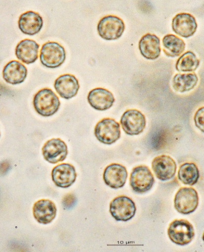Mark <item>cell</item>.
I'll list each match as a JSON object with an SVG mask.
<instances>
[{
	"label": "cell",
	"instance_id": "obj_1",
	"mask_svg": "<svg viewBox=\"0 0 204 252\" xmlns=\"http://www.w3.org/2000/svg\"><path fill=\"white\" fill-rule=\"evenodd\" d=\"M33 106L36 111L43 117L54 115L58 110L60 102L58 97L50 89L39 91L33 98Z\"/></svg>",
	"mask_w": 204,
	"mask_h": 252
},
{
	"label": "cell",
	"instance_id": "obj_2",
	"mask_svg": "<svg viewBox=\"0 0 204 252\" xmlns=\"http://www.w3.org/2000/svg\"><path fill=\"white\" fill-rule=\"evenodd\" d=\"M167 235L173 243L184 246L192 241L195 236V231L192 224L187 220L176 219L169 224Z\"/></svg>",
	"mask_w": 204,
	"mask_h": 252
},
{
	"label": "cell",
	"instance_id": "obj_3",
	"mask_svg": "<svg viewBox=\"0 0 204 252\" xmlns=\"http://www.w3.org/2000/svg\"><path fill=\"white\" fill-rule=\"evenodd\" d=\"M40 58L43 65L55 68L59 67L65 61L66 52L64 48L58 43L49 41L42 46Z\"/></svg>",
	"mask_w": 204,
	"mask_h": 252
},
{
	"label": "cell",
	"instance_id": "obj_4",
	"mask_svg": "<svg viewBox=\"0 0 204 252\" xmlns=\"http://www.w3.org/2000/svg\"><path fill=\"white\" fill-rule=\"evenodd\" d=\"M97 32L99 36L106 40H116L122 34L125 25L120 18L114 15L103 17L97 25Z\"/></svg>",
	"mask_w": 204,
	"mask_h": 252
},
{
	"label": "cell",
	"instance_id": "obj_5",
	"mask_svg": "<svg viewBox=\"0 0 204 252\" xmlns=\"http://www.w3.org/2000/svg\"><path fill=\"white\" fill-rule=\"evenodd\" d=\"M199 204V196L192 187H181L175 194L174 206L176 211L184 215L193 213Z\"/></svg>",
	"mask_w": 204,
	"mask_h": 252
},
{
	"label": "cell",
	"instance_id": "obj_6",
	"mask_svg": "<svg viewBox=\"0 0 204 252\" xmlns=\"http://www.w3.org/2000/svg\"><path fill=\"white\" fill-rule=\"evenodd\" d=\"M94 135L100 142L111 145L121 137L120 125L113 119L104 118L95 126Z\"/></svg>",
	"mask_w": 204,
	"mask_h": 252
},
{
	"label": "cell",
	"instance_id": "obj_7",
	"mask_svg": "<svg viewBox=\"0 0 204 252\" xmlns=\"http://www.w3.org/2000/svg\"><path fill=\"white\" fill-rule=\"evenodd\" d=\"M154 182V176L148 166L139 165L132 169L129 184L134 192L138 193L146 192L152 189Z\"/></svg>",
	"mask_w": 204,
	"mask_h": 252
},
{
	"label": "cell",
	"instance_id": "obj_8",
	"mask_svg": "<svg viewBox=\"0 0 204 252\" xmlns=\"http://www.w3.org/2000/svg\"><path fill=\"white\" fill-rule=\"evenodd\" d=\"M136 208L134 201L129 197L121 195L115 197L110 204V212L118 221H126L135 214Z\"/></svg>",
	"mask_w": 204,
	"mask_h": 252
},
{
	"label": "cell",
	"instance_id": "obj_9",
	"mask_svg": "<svg viewBox=\"0 0 204 252\" xmlns=\"http://www.w3.org/2000/svg\"><path fill=\"white\" fill-rule=\"evenodd\" d=\"M120 123L124 132L129 135L142 133L146 126L145 116L136 109H128L122 116Z\"/></svg>",
	"mask_w": 204,
	"mask_h": 252
},
{
	"label": "cell",
	"instance_id": "obj_10",
	"mask_svg": "<svg viewBox=\"0 0 204 252\" xmlns=\"http://www.w3.org/2000/svg\"><path fill=\"white\" fill-rule=\"evenodd\" d=\"M176 168L175 160L167 155L158 156L152 162L153 172L156 177L162 181L172 179L175 174Z\"/></svg>",
	"mask_w": 204,
	"mask_h": 252
},
{
	"label": "cell",
	"instance_id": "obj_11",
	"mask_svg": "<svg viewBox=\"0 0 204 252\" xmlns=\"http://www.w3.org/2000/svg\"><path fill=\"white\" fill-rule=\"evenodd\" d=\"M44 158L55 164L65 160L68 154L66 143L59 138H53L46 142L42 148Z\"/></svg>",
	"mask_w": 204,
	"mask_h": 252
},
{
	"label": "cell",
	"instance_id": "obj_12",
	"mask_svg": "<svg viewBox=\"0 0 204 252\" xmlns=\"http://www.w3.org/2000/svg\"><path fill=\"white\" fill-rule=\"evenodd\" d=\"M171 26L173 32L184 38L193 35L198 26L195 18L187 13L176 14L172 19Z\"/></svg>",
	"mask_w": 204,
	"mask_h": 252
},
{
	"label": "cell",
	"instance_id": "obj_13",
	"mask_svg": "<svg viewBox=\"0 0 204 252\" xmlns=\"http://www.w3.org/2000/svg\"><path fill=\"white\" fill-rule=\"evenodd\" d=\"M127 176L126 168L118 163H112L108 165L104 169L103 175L105 183L114 189L122 188L126 182Z\"/></svg>",
	"mask_w": 204,
	"mask_h": 252
},
{
	"label": "cell",
	"instance_id": "obj_14",
	"mask_svg": "<svg viewBox=\"0 0 204 252\" xmlns=\"http://www.w3.org/2000/svg\"><path fill=\"white\" fill-rule=\"evenodd\" d=\"M87 101L94 109L104 111L110 108L115 101L113 94L102 88H97L91 90L87 95Z\"/></svg>",
	"mask_w": 204,
	"mask_h": 252
},
{
	"label": "cell",
	"instance_id": "obj_15",
	"mask_svg": "<svg viewBox=\"0 0 204 252\" xmlns=\"http://www.w3.org/2000/svg\"><path fill=\"white\" fill-rule=\"evenodd\" d=\"M51 177L52 181L57 186L67 188L75 182L77 173L72 165L61 163L53 168Z\"/></svg>",
	"mask_w": 204,
	"mask_h": 252
},
{
	"label": "cell",
	"instance_id": "obj_16",
	"mask_svg": "<svg viewBox=\"0 0 204 252\" xmlns=\"http://www.w3.org/2000/svg\"><path fill=\"white\" fill-rule=\"evenodd\" d=\"M54 87L61 97L69 99L77 95L80 85L74 75L66 74L59 76L55 80Z\"/></svg>",
	"mask_w": 204,
	"mask_h": 252
},
{
	"label": "cell",
	"instance_id": "obj_17",
	"mask_svg": "<svg viewBox=\"0 0 204 252\" xmlns=\"http://www.w3.org/2000/svg\"><path fill=\"white\" fill-rule=\"evenodd\" d=\"M18 24L19 29L22 33L34 35L41 30L43 26V20L39 13L28 11L20 16Z\"/></svg>",
	"mask_w": 204,
	"mask_h": 252
},
{
	"label": "cell",
	"instance_id": "obj_18",
	"mask_svg": "<svg viewBox=\"0 0 204 252\" xmlns=\"http://www.w3.org/2000/svg\"><path fill=\"white\" fill-rule=\"evenodd\" d=\"M33 212L34 217L38 222L46 224L50 223L55 218L57 209L52 201L42 199L34 204Z\"/></svg>",
	"mask_w": 204,
	"mask_h": 252
},
{
	"label": "cell",
	"instance_id": "obj_19",
	"mask_svg": "<svg viewBox=\"0 0 204 252\" xmlns=\"http://www.w3.org/2000/svg\"><path fill=\"white\" fill-rule=\"evenodd\" d=\"M40 45L35 41L25 39L17 45L15 53L17 58L22 62L29 64L34 63L38 58Z\"/></svg>",
	"mask_w": 204,
	"mask_h": 252
},
{
	"label": "cell",
	"instance_id": "obj_20",
	"mask_svg": "<svg viewBox=\"0 0 204 252\" xmlns=\"http://www.w3.org/2000/svg\"><path fill=\"white\" fill-rule=\"evenodd\" d=\"M138 47L141 54L148 60H155L161 54L160 39L154 34L143 35L139 41Z\"/></svg>",
	"mask_w": 204,
	"mask_h": 252
},
{
	"label": "cell",
	"instance_id": "obj_21",
	"mask_svg": "<svg viewBox=\"0 0 204 252\" xmlns=\"http://www.w3.org/2000/svg\"><path fill=\"white\" fill-rule=\"evenodd\" d=\"M27 75V69L20 62L14 60L8 63L2 70V77L4 81L12 85L23 82Z\"/></svg>",
	"mask_w": 204,
	"mask_h": 252
},
{
	"label": "cell",
	"instance_id": "obj_22",
	"mask_svg": "<svg viewBox=\"0 0 204 252\" xmlns=\"http://www.w3.org/2000/svg\"><path fill=\"white\" fill-rule=\"evenodd\" d=\"M162 42L163 51L168 57L174 58L179 56L185 48L184 41L172 34L165 35L163 38Z\"/></svg>",
	"mask_w": 204,
	"mask_h": 252
},
{
	"label": "cell",
	"instance_id": "obj_23",
	"mask_svg": "<svg viewBox=\"0 0 204 252\" xmlns=\"http://www.w3.org/2000/svg\"><path fill=\"white\" fill-rule=\"evenodd\" d=\"M198 82V77L195 73H178L172 78V86L176 91L184 93L193 89Z\"/></svg>",
	"mask_w": 204,
	"mask_h": 252
},
{
	"label": "cell",
	"instance_id": "obj_24",
	"mask_svg": "<svg viewBox=\"0 0 204 252\" xmlns=\"http://www.w3.org/2000/svg\"><path fill=\"white\" fill-rule=\"evenodd\" d=\"M177 176L179 180L183 184L193 186L198 182L199 179V170L194 163H184L180 166Z\"/></svg>",
	"mask_w": 204,
	"mask_h": 252
},
{
	"label": "cell",
	"instance_id": "obj_25",
	"mask_svg": "<svg viewBox=\"0 0 204 252\" xmlns=\"http://www.w3.org/2000/svg\"><path fill=\"white\" fill-rule=\"evenodd\" d=\"M200 61L192 51H187L182 54L177 60L176 69L179 72H192L198 67Z\"/></svg>",
	"mask_w": 204,
	"mask_h": 252
},
{
	"label": "cell",
	"instance_id": "obj_26",
	"mask_svg": "<svg viewBox=\"0 0 204 252\" xmlns=\"http://www.w3.org/2000/svg\"><path fill=\"white\" fill-rule=\"evenodd\" d=\"M204 107L199 108L196 112L194 116V122L196 126L202 132H204Z\"/></svg>",
	"mask_w": 204,
	"mask_h": 252
},
{
	"label": "cell",
	"instance_id": "obj_27",
	"mask_svg": "<svg viewBox=\"0 0 204 252\" xmlns=\"http://www.w3.org/2000/svg\"></svg>",
	"mask_w": 204,
	"mask_h": 252
}]
</instances>
